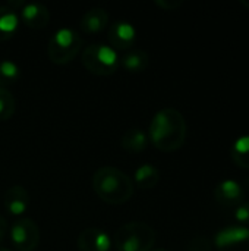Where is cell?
Wrapping results in <instances>:
<instances>
[{"label":"cell","instance_id":"obj_25","mask_svg":"<svg viewBox=\"0 0 249 251\" xmlns=\"http://www.w3.org/2000/svg\"><path fill=\"white\" fill-rule=\"evenodd\" d=\"M0 251H13V250H10V249H7V247H1V246H0Z\"/></svg>","mask_w":249,"mask_h":251},{"label":"cell","instance_id":"obj_17","mask_svg":"<svg viewBox=\"0 0 249 251\" xmlns=\"http://www.w3.org/2000/svg\"><path fill=\"white\" fill-rule=\"evenodd\" d=\"M216 194H217V199L220 203H225V200L227 203H236L242 197V188L236 181L226 179L217 187Z\"/></svg>","mask_w":249,"mask_h":251},{"label":"cell","instance_id":"obj_6","mask_svg":"<svg viewBox=\"0 0 249 251\" xmlns=\"http://www.w3.org/2000/svg\"><path fill=\"white\" fill-rule=\"evenodd\" d=\"M10 243L15 250L18 251H34L40 243V228L31 218H19L16 219L9 231Z\"/></svg>","mask_w":249,"mask_h":251},{"label":"cell","instance_id":"obj_23","mask_svg":"<svg viewBox=\"0 0 249 251\" xmlns=\"http://www.w3.org/2000/svg\"><path fill=\"white\" fill-rule=\"evenodd\" d=\"M6 234H7V221L3 215H0V243L4 240Z\"/></svg>","mask_w":249,"mask_h":251},{"label":"cell","instance_id":"obj_8","mask_svg":"<svg viewBox=\"0 0 249 251\" xmlns=\"http://www.w3.org/2000/svg\"><path fill=\"white\" fill-rule=\"evenodd\" d=\"M76 246L79 251H110L113 244L106 231L100 228H87L79 232Z\"/></svg>","mask_w":249,"mask_h":251},{"label":"cell","instance_id":"obj_19","mask_svg":"<svg viewBox=\"0 0 249 251\" xmlns=\"http://www.w3.org/2000/svg\"><path fill=\"white\" fill-rule=\"evenodd\" d=\"M16 109V100L13 94L4 88L0 87V121H7L13 116Z\"/></svg>","mask_w":249,"mask_h":251},{"label":"cell","instance_id":"obj_16","mask_svg":"<svg viewBox=\"0 0 249 251\" xmlns=\"http://www.w3.org/2000/svg\"><path fill=\"white\" fill-rule=\"evenodd\" d=\"M134 179L139 188L150 190V188H154L157 182L160 181V171L151 163H142L135 169Z\"/></svg>","mask_w":249,"mask_h":251},{"label":"cell","instance_id":"obj_10","mask_svg":"<svg viewBox=\"0 0 249 251\" xmlns=\"http://www.w3.org/2000/svg\"><path fill=\"white\" fill-rule=\"evenodd\" d=\"M3 204L10 215L21 216L29 206V193L22 185H12L4 191Z\"/></svg>","mask_w":249,"mask_h":251},{"label":"cell","instance_id":"obj_24","mask_svg":"<svg viewBox=\"0 0 249 251\" xmlns=\"http://www.w3.org/2000/svg\"><path fill=\"white\" fill-rule=\"evenodd\" d=\"M150 251H169V250H166V249H161V247H160V249H151Z\"/></svg>","mask_w":249,"mask_h":251},{"label":"cell","instance_id":"obj_14","mask_svg":"<svg viewBox=\"0 0 249 251\" xmlns=\"http://www.w3.org/2000/svg\"><path fill=\"white\" fill-rule=\"evenodd\" d=\"M150 63V56L142 49H129L120 57V65L132 74L144 72Z\"/></svg>","mask_w":249,"mask_h":251},{"label":"cell","instance_id":"obj_13","mask_svg":"<svg viewBox=\"0 0 249 251\" xmlns=\"http://www.w3.org/2000/svg\"><path fill=\"white\" fill-rule=\"evenodd\" d=\"M148 134L145 129L139 128V126H132L129 129H126L120 138V144L122 147L129 151V153H141L147 149L148 146Z\"/></svg>","mask_w":249,"mask_h":251},{"label":"cell","instance_id":"obj_7","mask_svg":"<svg viewBox=\"0 0 249 251\" xmlns=\"http://www.w3.org/2000/svg\"><path fill=\"white\" fill-rule=\"evenodd\" d=\"M109 40L113 49L129 50L134 47V43L136 40V28L129 21H114L109 26Z\"/></svg>","mask_w":249,"mask_h":251},{"label":"cell","instance_id":"obj_2","mask_svg":"<svg viewBox=\"0 0 249 251\" xmlns=\"http://www.w3.org/2000/svg\"><path fill=\"white\" fill-rule=\"evenodd\" d=\"M92 188L95 194L109 204L126 203L135 191L134 181L117 166L106 165L92 175Z\"/></svg>","mask_w":249,"mask_h":251},{"label":"cell","instance_id":"obj_9","mask_svg":"<svg viewBox=\"0 0 249 251\" xmlns=\"http://www.w3.org/2000/svg\"><path fill=\"white\" fill-rule=\"evenodd\" d=\"M19 15L23 24L32 29H43L50 22V10L40 1H25Z\"/></svg>","mask_w":249,"mask_h":251},{"label":"cell","instance_id":"obj_3","mask_svg":"<svg viewBox=\"0 0 249 251\" xmlns=\"http://www.w3.org/2000/svg\"><path fill=\"white\" fill-rule=\"evenodd\" d=\"M156 243V231L145 222H128L113 235L112 244L117 251H150Z\"/></svg>","mask_w":249,"mask_h":251},{"label":"cell","instance_id":"obj_20","mask_svg":"<svg viewBox=\"0 0 249 251\" xmlns=\"http://www.w3.org/2000/svg\"><path fill=\"white\" fill-rule=\"evenodd\" d=\"M238 156H242V162L241 165L245 162V159L249 156V135H244V137H239L235 144H233V157H238Z\"/></svg>","mask_w":249,"mask_h":251},{"label":"cell","instance_id":"obj_21","mask_svg":"<svg viewBox=\"0 0 249 251\" xmlns=\"http://www.w3.org/2000/svg\"><path fill=\"white\" fill-rule=\"evenodd\" d=\"M235 218L238 222H249V206L248 204H244V206H239L235 212Z\"/></svg>","mask_w":249,"mask_h":251},{"label":"cell","instance_id":"obj_1","mask_svg":"<svg viewBox=\"0 0 249 251\" xmlns=\"http://www.w3.org/2000/svg\"><path fill=\"white\" fill-rule=\"evenodd\" d=\"M147 134L148 140L158 150L173 151L185 143L186 121L179 110L173 107H164L154 113Z\"/></svg>","mask_w":249,"mask_h":251},{"label":"cell","instance_id":"obj_11","mask_svg":"<svg viewBox=\"0 0 249 251\" xmlns=\"http://www.w3.org/2000/svg\"><path fill=\"white\" fill-rule=\"evenodd\" d=\"M249 241V228L247 226H230L222 229L216 234L214 243L219 251H225L226 249H236L239 244H245Z\"/></svg>","mask_w":249,"mask_h":251},{"label":"cell","instance_id":"obj_18","mask_svg":"<svg viewBox=\"0 0 249 251\" xmlns=\"http://www.w3.org/2000/svg\"><path fill=\"white\" fill-rule=\"evenodd\" d=\"M21 76V68L16 62L3 59L0 60V87L7 88L15 84Z\"/></svg>","mask_w":249,"mask_h":251},{"label":"cell","instance_id":"obj_4","mask_svg":"<svg viewBox=\"0 0 249 251\" xmlns=\"http://www.w3.org/2000/svg\"><path fill=\"white\" fill-rule=\"evenodd\" d=\"M82 50V37L70 26L57 28L47 44V54L53 63L66 65L73 60Z\"/></svg>","mask_w":249,"mask_h":251},{"label":"cell","instance_id":"obj_15","mask_svg":"<svg viewBox=\"0 0 249 251\" xmlns=\"http://www.w3.org/2000/svg\"><path fill=\"white\" fill-rule=\"evenodd\" d=\"M19 26V16L6 4H0V41L12 38Z\"/></svg>","mask_w":249,"mask_h":251},{"label":"cell","instance_id":"obj_5","mask_svg":"<svg viewBox=\"0 0 249 251\" xmlns=\"http://www.w3.org/2000/svg\"><path fill=\"white\" fill-rule=\"evenodd\" d=\"M82 65L94 75L107 76L117 71L120 57L116 49L106 43H91L82 51Z\"/></svg>","mask_w":249,"mask_h":251},{"label":"cell","instance_id":"obj_22","mask_svg":"<svg viewBox=\"0 0 249 251\" xmlns=\"http://www.w3.org/2000/svg\"><path fill=\"white\" fill-rule=\"evenodd\" d=\"M156 4H158L163 9H176L182 4V0H156Z\"/></svg>","mask_w":249,"mask_h":251},{"label":"cell","instance_id":"obj_12","mask_svg":"<svg viewBox=\"0 0 249 251\" xmlns=\"http://www.w3.org/2000/svg\"><path fill=\"white\" fill-rule=\"evenodd\" d=\"M109 24V13L103 7H91L81 18V29L85 34H97Z\"/></svg>","mask_w":249,"mask_h":251}]
</instances>
